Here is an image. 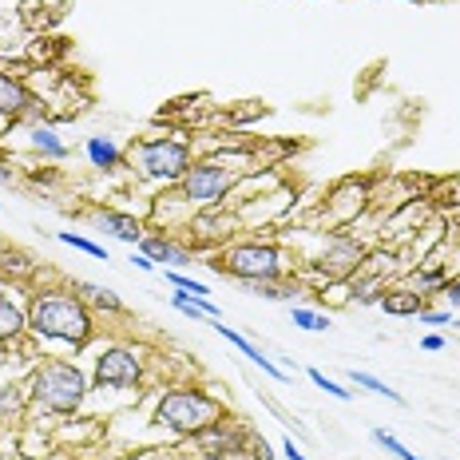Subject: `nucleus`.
I'll return each mask as SVG.
<instances>
[{
    "instance_id": "nucleus-1",
    "label": "nucleus",
    "mask_w": 460,
    "mask_h": 460,
    "mask_svg": "<svg viewBox=\"0 0 460 460\" xmlns=\"http://www.w3.org/2000/svg\"><path fill=\"white\" fill-rule=\"evenodd\" d=\"M28 333L68 349H84L95 333V318L88 302L72 290V286H44L28 302Z\"/></svg>"
},
{
    "instance_id": "nucleus-2",
    "label": "nucleus",
    "mask_w": 460,
    "mask_h": 460,
    "mask_svg": "<svg viewBox=\"0 0 460 460\" xmlns=\"http://www.w3.org/2000/svg\"><path fill=\"white\" fill-rule=\"evenodd\" d=\"M28 405H36L40 413H52V417H72L80 413L84 397H88L92 381L75 361H64V358H48L32 369L28 377Z\"/></svg>"
},
{
    "instance_id": "nucleus-3",
    "label": "nucleus",
    "mask_w": 460,
    "mask_h": 460,
    "mask_svg": "<svg viewBox=\"0 0 460 460\" xmlns=\"http://www.w3.org/2000/svg\"><path fill=\"white\" fill-rule=\"evenodd\" d=\"M218 417H226V405L215 393L195 389V385H175L159 397L151 420H155V429H163L171 437H195L207 425H215Z\"/></svg>"
},
{
    "instance_id": "nucleus-4",
    "label": "nucleus",
    "mask_w": 460,
    "mask_h": 460,
    "mask_svg": "<svg viewBox=\"0 0 460 460\" xmlns=\"http://www.w3.org/2000/svg\"><path fill=\"white\" fill-rule=\"evenodd\" d=\"M218 270L238 278V282H274V278H286L282 266V251L274 243H230L223 254H218Z\"/></svg>"
},
{
    "instance_id": "nucleus-5",
    "label": "nucleus",
    "mask_w": 460,
    "mask_h": 460,
    "mask_svg": "<svg viewBox=\"0 0 460 460\" xmlns=\"http://www.w3.org/2000/svg\"><path fill=\"white\" fill-rule=\"evenodd\" d=\"M131 163L139 167L143 179H155V183H179L195 159H190V147L183 139L159 136V139H139L136 147H131Z\"/></svg>"
},
{
    "instance_id": "nucleus-6",
    "label": "nucleus",
    "mask_w": 460,
    "mask_h": 460,
    "mask_svg": "<svg viewBox=\"0 0 460 460\" xmlns=\"http://www.w3.org/2000/svg\"><path fill=\"white\" fill-rule=\"evenodd\" d=\"M238 183V175L218 159H199L187 167V175L179 179V190L195 210H215L230 195V187Z\"/></svg>"
},
{
    "instance_id": "nucleus-7",
    "label": "nucleus",
    "mask_w": 460,
    "mask_h": 460,
    "mask_svg": "<svg viewBox=\"0 0 460 460\" xmlns=\"http://www.w3.org/2000/svg\"><path fill=\"white\" fill-rule=\"evenodd\" d=\"M92 377L100 389H139L143 385V358L128 345H108L100 349L92 366Z\"/></svg>"
},
{
    "instance_id": "nucleus-8",
    "label": "nucleus",
    "mask_w": 460,
    "mask_h": 460,
    "mask_svg": "<svg viewBox=\"0 0 460 460\" xmlns=\"http://www.w3.org/2000/svg\"><path fill=\"white\" fill-rule=\"evenodd\" d=\"M195 440V453L207 456V460H226V456H243L246 445H251V433H246L238 420L230 417H218L215 425H207L203 433L190 437Z\"/></svg>"
},
{
    "instance_id": "nucleus-9",
    "label": "nucleus",
    "mask_w": 460,
    "mask_h": 460,
    "mask_svg": "<svg viewBox=\"0 0 460 460\" xmlns=\"http://www.w3.org/2000/svg\"><path fill=\"white\" fill-rule=\"evenodd\" d=\"M361 258H366V251H361L353 238L338 234V238L330 243V254L318 258V270H322L325 278H333V282H345V278H353V274L361 270Z\"/></svg>"
},
{
    "instance_id": "nucleus-10",
    "label": "nucleus",
    "mask_w": 460,
    "mask_h": 460,
    "mask_svg": "<svg viewBox=\"0 0 460 460\" xmlns=\"http://www.w3.org/2000/svg\"><path fill=\"white\" fill-rule=\"evenodd\" d=\"M28 333V305H21L13 290L0 286V345H13Z\"/></svg>"
},
{
    "instance_id": "nucleus-11",
    "label": "nucleus",
    "mask_w": 460,
    "mask_h": 460,
    "mask_svg": "<svg viewBox=\"0 0 460 460\" xmlns=\"http://www.w3.org/2000/svg\"><path fill=\"white\" fill-rule=\"evenodd\" d=\"M210 325H215V333H218V338H226L230 345H234V349L238 353H243V358L246 361H254V366L258 369H262L266 373V377H274V381H286V377H290V373H286L282 366H278V361H270V358H266V353L262 349H254V345L251 341H246L243 338V333H234V330H230V325H223V322H210Z\"/></svg>"
},
{
    "instance_id": "nucleus-12",
    "label": "nucleus",
    "mask_w": 460,
    "mask_h": 460,
    "mask_svg": "<svg viewBox=\"0 0 460 460\" xmlns=\"http://www.w3.org/2000/svg\"><path fill=\"white\" fill-rule=\"evenodd\" d=\"M32 108H36L32 92H28L16 75L0 72V115H4V119H21V115H28Z\"/></svg>"
},
{
    "instance_id": "nucleus-13",
    "label": "nucleus",
    "mask_w": 460,
    "mask_h": 460,
    "mask_svg": "<svg viewBox=\"0 0 460 460\" xmlns=\"http://www.w3.org/2000/svg\"><path fill=\"white\" fill-rule=\"evenodd\" d=\"M95 223H100V230L103 234H111V238H119V243H128V246H139L143 238V223L136 215H123V210H100V218H95Z\"/></svg>"
},
{
    "instance_id": "nucleus-14",
    "label": "nucleus",
    "mask_w": 460,
    "mask_h": 460,
    "mask_svg": "<svg viewBox=\"0 0 460 460\" xmlns=\"http://www.w3.org/2000/svg\"><path fill=\"white\" fill-rule=\"evenodd\" d=\"M381 310L393 314V318H417V314L425 310V294L409 290V286H397V290H385Z\"/></svg>"
},
{
    "instance_id": "nucleus-15",
    "label": "nucleus",
    "mask_w": 460,
    "mask_h": 460,
    "mask_svg": "<svg viewBox=\"0 0 460 460\" xmlns=\"http://www.w3.org/2000/svg\"><path fill=\"white\" fill-rule=\"evenodd\" d=\"M28 147H32L40 159H68V143L56 136V128H48V123H32Z\"/></svg>"
},
{
    "instance_id": "nucleus-16",
    "label": "nucleus",
    "mask_w": 460,
    "mask_h": 460,
    "mask_svg": "<svg viewBox=\"0 0 460 460\" xmlns=\"http://www.w3.org/2000/svg\"><path fill=\"white\" fill-rule=\"evenodd\" d=\"M75 294H80L84 302H88V310H103V314H123V298L108 286H95V282H75L72 286Z\"/></svg>"
},
{
    "instance_id": "nucleus-17",
    "label": "nucleus",
    "mask_w": 460,
    "mask_h": 460,
    "mask_svg": "<svg viewBox=\"0 0 460 460\" xmlns=\"http://www.w3.org/2000/svg\"><path fill=\"white\" fill-rule=\"evenodd\" d=\"M84 151H88V163H92V167H100V171H115V167L123 163L119 143L108 139V136H92L88 143H84Z\"/></svg>"
},
{
    "instance_id": "nucleus-18",
    "label": "nucleus",
    "mask_w": 460,
    "mask_h": 460,
    "mask_svg": "<svg viewBox=\"0 0 460 460\" xmlns=\"http://www.w3.org/2000/svg\"><path fill=\"white\" fill-rule=\"evenodd\" d=\"M139 251L147 254L155 266H159V262H167L171 270H175V266H187V262H190V254H187V251H179V246L171 243V238H143Z\"/></svg>"
},
{
    "instance_id": "nucleus-19",
    "label": "nucleus",
    "mask_w": 460,
    "mask_h": 460,
    "mask_svg": "<svg viewBox=\"0 0 460 460\" xmlns=\"http://www.w3.org/2000/svg\"><path fill=\"white\" fill-rule=\"evenodd\" d=\"M349 290H353V302L358 305H381V298H385V278H369V274H353V282H349Z\"/></svg>"
},
{
    "instance_id": "nucleus-20",
    "label": "nucleus",
    "mask_w": 460,
    "mask_h": 460,
    "mask_svg": "<svg viewBox=\"0 0 460 460\" xmlns=\"http://www.w3.org/2000/svg\"><path fill=\"white\" fill-rule=\"evenodd\" d=\"M171 305H175L179 314H187V318H203V322H218V305L210 302V298H190V294H171Z\"/></svg>"
},
{
    "instance_id": "nucleus-21",
    "label": "nucleus",
    "mask_w": 460,
    "mask_h": 460,
    "mask_svg": "<svg viewBox=\"0 0 460 460\" xmlns=\"http://www.w3.org/2000/svg\"><path fill=\"white\" fill-rule=\"evenodd\" d=\"M246 290L254 298H266V302H294L298 298V286L286 282V278H274V282H246Z\"/></svg>"
},
{
    "instance_id": "nucleus-22",
    "label": "nucleus",
    "mask_w": 460,
    "mask_h": 460,
    "mask_svg": "<svg viewBox=\"0 0 460 460\" xmlns=\"http://www.w3.org/2000/svg\"><path fill=\"white\" fill-rule=\"evenodd\" d=\"M24 405H28V389L24 385H13V381H8V385H0V425L21 417Z\"/></svg>"
},
{
    "instance_id": "nucleus-23",
    "label": "nucleus",
    "mask_w": 460,
    "mask_h": 460,
    "mask_svg": "<svg viewBox=\"0 0 460 460\" xmlns=\"http://www.w3.org/2000/svg\"><path fill=\"white\" fill-rule=\"evenodd\" d=\"M349 381H353L358 389H369L373 397H385V401H393V405H405V397H401L397 389H389L385 381L373 377V373H366V369H353V373H349Z\"/></svg>"
},
{
    "instance_id": "nucleus-24",
    "label": "nucleus",
    "mask_w": 460,
    "mask_h": 460,
    "mask_svg": "<svg viewBox=\"0 0 460 460\" xmlns=\"http://www.w3.org/2000/svg\"><path fill=\"white\" fill-rule=\"evenodd\" d=\"M290 318H294L298 330H310V333H325V330H330V318L318 314V310H305V305H290Z\"/></svg>"
},
{
    "instance_id": "nucleus-25",
    "label": "nucleus",
    "mask_w": 460,
    "mask_h": 460,
    "mask_svg": "<svg viewBox=\"0 0 460 460\" xmlns=\"http://www.w3.org/2000/svg\"><path fill=\"white\" fill-rule=\"evenodd\" d=\"M445 282H448L445 270H413V274H409V290L425 294V298H429V290H440Z\"/></svg>"
},
{
    "instance_id": "nucleus-26",
    "label": "nucleus",
    "mask_w": 460,
    "mask_h": 460,
    "mask_svg": "<svg viewBox=\"0 0 460 460\" xmlns=\"http://www.w3.org/2000/svg\"><path fill=\"white\" fill-rule=\"evenodd\" d=\"M56 238H60L64 246H72V251H84L88 258H103V262H108V251H103L100 243H92V238H84V234H72V230H60V234H56Z\"/></svg>"
},
{
    "instance_id": "nucleus-27",
    "label": "nucleus",
    "mask_w": 460,
    "mask_h": 460,
    "mask_svg": "<svg viewBox=\"0 0 460 460\" xmlns=\"http://www.w3.org/2000/svg\"><path fill=\"white\" fill-rule=\"evenodd\" d=\"M167 282L175 286V290L190 294V298H207V294H210V286H207V282H199V278H187L183 270H167Z\"/></svg>"
},
{
    "instance_id": "nucleus-28",
    "label": "nucleus",
    "mask_w": 460,
    "mask_h": 460,
    "mask_svg": "<svg viewBox=\"0 0 460 460\" xmlns=\"http://www.w3.org/2000/svg\"><path fill=\"white\" fill-rule=\"evenodd\" d=\"M373 440H377V445H381V448H385V453H393V456H397V460H425V456L409 453V448H405V445H401V440H397V437H393V433H389V429H373Z\"/></svg>"
},
{
    "instance_id": "nucleus-29",
    "label": "nucleus",
    "mask_w": 460,
    "mask_h": 460,
    "mask_svg": "<svg viewBox=\"0 0 460 460\" xmlns=\"http://www.w3.org/2000/svg\"><path fill=\"white\" fill-rule=\"evenodd\" d=\"M310 381H314V385H318V389H325V393H330V397H338V401H349V397H353L349 389H341L338 381H333V377H325L322 369H310Z\"/></svg>"
},
{
    "instance_id": "nucleus-30",
    "label": "nucleus",
    "mask_w": 460,
    "mask_h": 460,
    "mask_svg": "<svg viewBox=\"0 0 460 460\" xmlns=\"http://www.w3.org/2000/svg\"><path fill=\"white\" fill-rule=\"evenodd\" d=\"M243 460H274V448L266 445L262 437H251V445H246V453H243Z\"/></svg>"
},
{
    "instance_id": "nucleus-31",
    "label": "nucleus",
    "mask_w": 460,
    "mask_h": 460,
    "mask_svg": "<svg viewBox=\"0 0 460 460\" xmlns=\"http://www.w3.org/2000/svg\"><path fill=\"white\" fill-rule=\"evenodd\" d=\"M417 318L420 325H445V322H453V310H420Z\"/></svg>"
},
{
    "instance_id": "nucleus-32",
    "label": "nucleus",
    "mask_w": 460,
    "mask_h": 460,
    "mask_svg": "<svg viewBox=\"0 0 460 460\" xmlns=\"http://www.w3.org/2000/svg\"><path fill=\"white\" fill-rule=\"evenodd\" d=\"M440 298H445L448 305H460V278H448V282L440 286Z\"/></svg>"
},
{
    "instance_id": "nucleus-33",
    "label": "nucleus",
    "mask_w": 460,
    "mask_h": 460,
    "mask_svg": "<svg viewBox=\"0 0 460 460\" xmlns=\"http://www.w3.org/2000/svg\"><path fill=\"white\" fill-rule=\"evenodd\" d=\"M420 349L440 353V349H445V338H440V333H425V338H420Z\"/></svg>"
},
{
    "instance_id": "nucleus-34",
    "label": "nucleus",
    "mask_w": 460,
    "mask_h": 460,
    "mask_svg": "<svg viewBox=\"0 0 460 460\" xmlns=\"http://www.w3.org/2000/svg\"><path fill=\"white\" fill-rule=\"evenodd\" d=\"M282 453H286V460H305V453H302L298 445H294V437H286V440H282Z\"/></svg>"
},
{
    "instance_id": "nucleus-35",
    "label": "nucleus",
    "mask_w": 460,
    "mask_h": 460,
    "mask_svg": "<svg viewBox=\"0 0 460 460\" xmlns=\"http://www.w3.org/2000/svg\"><path fill=\"white\" fill-rule=\"evenodd\" d=\"M131 262H136V266H139V270H155V262H151V258H147V254H143V251H139V254H131Z\"/></svg>"
},
{
    "instance_id": "nucleus-36",
    "label": "nucleus",
    "mask_w": 460,
    "mask_h": 460,
    "mask_svg": "<svg viewBox=\"0 0 460 460\" xmlns=\"http://www.w3.org/2000/svg\"><path fill=\"white\" fill-rule=\"evenodd\" d=\"M171 460H195V456H171Z\"/></svg>"
}]
</instances>
